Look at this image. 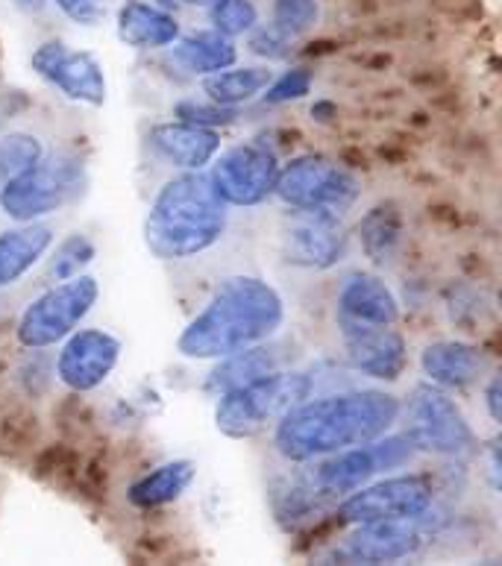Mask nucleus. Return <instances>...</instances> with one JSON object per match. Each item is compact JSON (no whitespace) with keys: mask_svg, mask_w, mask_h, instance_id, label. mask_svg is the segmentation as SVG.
Wrapping results in <instances>:
<instances>
[{"mask_svg":"<svg viewBox=\"0 0 502 566\" xmlns=\"http://www.w3.org/2000/svg\"><path fill=\"white\" fill-rule=\"evenodd\" d=\"M97 296L101 285L85 273L74 280L53 282V287L35 296L18 317V344L27 349L56 347L88 317Z\"/></svg>","mask_w":502,"mask_h":566,"instance_id":"0eeeda50","label":"nucleus"},{"mask_svg":"<svg viewBox=\"0 0 502 566\" xmlns=\"http://www.w3.org/2000/svg\"><path fill=\"white\" fill-rule=\"evenodd\" d=\"M406 434L415 449L441 458H464L473 452V429L452 402L450 394L432 381L418 385L406 402Z\"/></svg>","mask_w":502,"mask_h":566,"instance_id":"1a4fd4ad","label":"nucleus"},{"mask_svg":"<svg viewBox=\"0 0 502 566\" xmlns=\"http://www.w3.org/2000/svg\"><path fill=\"white\" fill-rule=\"evenodd\" d=\"M51 247L53 229L39 220L18 223L15 229L0 232V291L24 280Z\"/></svg>","mask_w":502,"mask_h":566,"instance_id":"412c9836","label":"nucleus"},{"mask_svg":"<svg viewBox=\"0 0 502 566\" xmlns=\"http://www.w3.org/2000/svg\"><path fill=\"white\" fill-rule=\"evenodd\" d=\"M429 507L432 488L423 475H394L347 493L338 505V516L349 525L376 520H420Z\"/></svg>","mask_w":502,"mask_h":566,"instance_id":"f8f14e48","label":"nucleus"},{"mask_svg":"<svg viewBox=\"0 0 502 566\" xmlns=\"http://www.w3.org/2000/svg\"><path fill=\"white\" fill-rule=\"evenodd\" d=\"M415 455V443L409 434H394V438H376L362 447H349L333 452V455L321 458V464L303 479L312 496L317 499V505H326L333 499H344L356 488L367 484L374 475L388 473V470H400L402 464H409Z\"/></svg>","mask_w":502,"mask_h":566,"instance_id":"423d86ee","label":"nucleus"},{"mask_svg":"<svg viewBox=\"0 0 502 566\" xmlns=\"http://www.w3.org/2000/svg\"><path fill=\"white\" fill-rule=\"evenodd\" d=\"M195 464L191 461H168V464L156 467L147 475H142L133 488H129L127 499L136 507H163L177 502L182 493L195 482Z\"/></svg>","mask_w":502,"mask_h":566,"instance_id":"b1692460","label":"nucleus"},{"mask_svg":"<svg viewBox=\"0 0 502 566\" xmlns=\"http://www.w3.org/2000/svg\"><path fill=\"white\" fill-rule=\"evenodd\" d=\"M94 244L88 241V235L83 232H71L60 241V247L53 250L51 262H48V280L51 282H65V280H74L80 273L94 262Z\"/></svg>","mask_w":502,"mask_h":566,"instance_id":"bb28decb","label":"nucleus"},{"mask_svg":"<svg viewBox=\"0 0 502 566\" xmlns=\"http://www.w3.org/2000/svg\"><path fill=\"white\" fill-rule=\"evenodd\" d=\"M282 255L294 268L330 271L347 255V227L344 214L291 209L282 223Z\"/></svg>","mask_w":502,"mask_h":566,"instance_id":"9b49d317","label":"nucleus"},{"mask_svg":"<svg viewBox=\"0 0 502 566\" xmlns=\"http://www.w3.org/2000/svg\"><path fill=\"white\" fill-rule=\"evenodd\" d=\"M206 12H209L212 30L230 35V39L250 33L259 24V9L253 0H215Z\"/></svg>","mask_w":502,"mask_h":566,"instance_id":"c85d7f7f","label":"nucleus"},{"mask_svg":"<svg viewBox=\"0 0 502 566\" xmlns=\"http://www.w3.org/2000/svg\"><path fill=\"white\" fill-rule=\"evenodd\" d=\"M273 80V71L264 69V65H248V69H223L215 71V74L203 76V92L209 94V101L218 103V106H241V103H250L253 97L268 88V83Z\"/></svg>","mask_w":502,"mask_h":566,"instance_id":"393cba45","label":"nucleus"},{"mask_svg":"<svg viewBox=\"0 0 502 566\" xmlns=\"http://www.w3.org/2000/svg\"><path fill=\"white\" fill-rule=\"evenodd\" d=\"M177 118L179 120H188V124H197V127H223V124H232V120L239 118V112L230 109V106H203V103H195V101H186L177 106Z\"/></svg>","mask_w":502,"mask_h":566,"instance_id":"473e14b6","label":"nucleus"},{"mask_svg":"<svg viewBox=\"0 0 502 566\" xmlns=\"http://www.w3.org/2000/svg\"><path fill=\"white\" fill-rule=\"evenodd\" d=\"M271 15V24L280 27L291 39H297L321 21V3L317 0H273Z\"/></svg>","mask_w":502,"mask_h":566,"instance_id":"c756f323","label":"nucleus"},{"mask_svg":"<svg viewBox=\"0 0 502 566\" xmlns=\"http://www.w3.org/2000/svg\"><path fill=\"white\" fill-rule=\"evenodd\" d=\"M341 335H344V353L353 370L379 381H397L406 373L409 347L400 332H394L391 326L341 317Z\"/></svg>","mask_w":502,"mask_h":566,"instance_id":"2eb2a0df","label":"nucleus"},{"mask_svg":"<svg viewBox=\"0 0 502 566\" xmlns=\"http://www.w3.org/2000/svg\"><path fill=\"white\" fill-rule=\"evenodd\" d=\"M282 355L276 347H264V344H253V347H244L239 353H230L218 358L215 370L209 373L206 379V390L212 394H223V390L236 388V385H244L250 379H259L264 373L280 370Z\"/></svg>","mask_w":502,"mask_h":566,"instance_id":"5701e85b","label":"nucleus"},{"mask_svg":"<svg viewBox=\"0 0 502 566\" xmlns=\"http://www.w3.org/2000/svg\"><path fill=\"white\" fill-rule=\"evenodd\" d=\"M420 370L438 388H468L485 376L488 358L461 340H435L420 355Z\"/></svg>","mask_w":502,"mask_h":566,"instance_id":"6ab92c4d","label":"nucleus"},{"mask_svg":"<svg viewBox=\"0 0 502 566\" xmlns=\"http://www.w3.org/2000/svg\"><path fill=\"white\" fill-rule=\"evenodd\" d=\"M30 65L44 83L60 88L69 101L85 103V106H103L106 103V74L101 60L88 51H74L65 42L39 44L30 56Z\"/></svg>","mask_w":502,"mask_h":566,"instance_id":"ddd939ff","label":"nucleus"},{"mask_svg":"<svg viewBox=\"0 0 502 566\" xmlns=\"http://www.w3.org/2000/svg\"><path fill=\"white\" fill-rule=\"evenodd\" d=\"M88 188V170L77 156H42L0 188V212L15 223L42 220L77 203Z\"/></svg>","mask_w":502,"mask_h":566,"instance_id":"39448f33","label":"nucleus"},{"mask_svg":"<svg viewBox=\"0 0 502 566\" xmlns=\"http://www.w3.org/2000/svg\"><path fill=\"white\" fill-rule=\"evenodd\" d=\"M291 39L289 33H282L276 24H262L250 30V51L262 60H285L291 53Z\"/></svg>","mask_w":502,"mask_h":566,"instance_id":"2f4dec72","label":"nucleus"},{"mask_svg":"<svg viewBox=\"0 0 502 566\" xmlns=\"http://www.w3.org/2000/svg\"><path fill=\"white\" fill-rule=\"evenodd\" d=\"M12 7L24 9V12H42L48 7V0H9Z\"/></svg>","mask_w":502,"mask_h":566,"instance_id":"e433bc0d","label":"nucleus"},{"mask_svg":"<svg viewBox=\"0 0 502 566\" xmlns=\"http://www.w3.org/2000/svg\"><path fill=\"white\" fill-rule=\"evenodd\" d=\"M44 147L42 142L30 133H9L0 136V188L7 186L9 179L30 168L35 159H42Z\"/></svg>","mask_w":502,"mask_h":566,"instance_id":"cd10ccee","label":"nucleus"},{"mask_svg":"<svg viewBox=\"0 0 502 566\" xmlns=\"http://www.w3.org/2000/svg\"><path fill=\"white\" fill-rule=\"evenodd\" d=\"M312 376L297 370H271L244 385L218 394L215 426L227 438H253L285 411L300 406L312 394Z\"/></svg>","mask_w":502,"mask_h":566,"instance_id":"20e7f679","label":"nucleus"},{"mask_svg":"<svg viewBox=\"0 0 502 566\" xmlns=\"http://www.w3.org/2000/svg\"><path fill=\"white\" fill-rule=\"evenodd\" d=\"M170 56L188 74L206 76L236 65L239 48L232 44L230 35L218 33V30H200V33L179 35L170 48Z\"/></svg>","mask_w":502,"mask_h":566,"instance_id":"4be33fe9","label":"nucleus"},{"mask_svg":"<svg viewBox=\"0 0 502 566\" xmlns=\"http://www.w3.org/2000/svg\"><path fill=\"white\" fill-rule=\"evenodd\" d=\"M418 520H376V523H358L338 558L349 564H394V560L411 558L420 549Z\"/></svg>","mask_w":502,"mask_h":566,"instance_id":"dca6fc26","label":"nucleus"},{"mask_svg":"<svg viewBox=\"0 0 502 566\" xmlns=\"http://www.w3.org/2000/svg\"><path fill=\"white\" fill-rule=\"evenodd\" d=\"M485 406H488V415L494 423H500V376H491L485 388Z\"/></svg>","mask_w":502,"mask_h":566,"instance_id":"f704fd0d","label":"nucleus"},{"mask_svg":"<svg viewBox=\"0 0 502 566\" xmlns=\"http://www.w3.org/2000/svg\"><path fill=\"white\" fill-rule=\"evenodd\" d=\"M400 415V399L385 390H344L333 397L303 399L276 420L273 447L285 461L306 464L383 438Z\"/></svg>","mask_w":502,"mask_h":566,"instance_id":"f257e3e1","label":"nucleus"},{"mask_svg":"<svg viewBox=\"0 0 502 566\" xmlns=\"http://www.w3.org/2000/svg\"><path fill=\"white\" fill-rule=\"evenodd\" d=\"M165 9H209L215 0H156Z\"/></svg>","mask_w":502,"mask_h":566,"instance_id":"c9c22d12","label":"nucleus"},{"mask_svg":"<svg viewBox=\"0 0 502 566\" xmlns=\"http://www.w3.org/2000/svg\"><path fill=\"white\" fill-rule=\"evenodd\" d=\"M285 323V303L271 282L230 276L215 287L203 312L179 332L177 349L191 361H218L253 344L271 340Z\"/></svg>","mask_w":502,"mask_h":566,"instance_id":"f03ea898","label":"nucleus"},{"mask_svg":"<svg viewBox=\"0 0 502 566\" xmlns=\"http://www.w3.org/2000/svg\"><path fill=\"white\" fill-rule=\"evenodd\" d=\"M312 83H315V76L308 69H291L285 71L282 76L271 80L268 88L262 92L264 103H271V106H282V103L300 101V97H306L312 92Z\"/></svg>","mask_w":502,"mask_h":566,"instance_id":"7c9ffc66","label":"nucleus"},{"mask_svg":"<svg viewBox=\"0 0 502 566\" xmlns=\"http://www.w3.org/2000/svg\"><path fill=\"white\" fill-rule=\"evenodd\" d=\"M62 15L80 27H97L109 12V0H53Z\"/></svg>","mask_w":502,"mask_h":566,"instance_id":"72a5a7b5","label":"nucleus"},{"mask_svg":"<svg viewBox=\"0 0 502 566\" xmlns=\"http://www.w3.org/2000/svg\"><path fill=\"white\" fill-rule=\"evenodd\" d=\"M362 247H365V253L374 259L376 264L391 262L394 253H397V247H400V220L397 214L388 212V209H374V212L367 214L362 220Z\"/></svg>","mask_w":502,"mask_h":566,"instance_id":"a878e982","label":"nucleus"},{"mask_svg":"<svg viewBox=\"0 0 502 566\" xmlns=\"http://www.w3.org/2000/svg\"><path fill=\"white\" fill-rule=\"evenodd\" d=\"M121 361V340L106 329H74L62 340L56 376L65 388L85 394L101 388Z\"/></svg>","mask_w":502,"mask_h":566,"instance_id":"4468645a","label":"nucleus"},{"mask_svg":"<svg viewBox=\"0 0 502 566\" xmlns=\"http://www.w3.org/2000/svg\"><path fill=\"white\" fill-rule=\"evenodd\" d=\"M358 179L338 161L326 156H297L289 165H280L273 195L291 209H308V212H335L344 214L358 200Z\"/></svg>","mask_w":502,"mask_h":566,"instance_id":"6e6552de","label":"nucleus"},{"mask_svg":"<svg viewBox=\"0 0 502 566\" xmlns=\"http://www.w3.org/2000/svg\"><path fill=\"white\" fill-rule=\"evenodd\" d=\"M118 39L136 51H159L179 39L174 12L150 0H124L118 7Z\"/></svg>","mask_w":502,"mask_h":566,"instance_id":"aec40b11","label":"nucleus"},{"mask_svg":"<svg viewBox=\"0 0 502 566\" xmlns=\"http://www.w3.org/2000/svg\"><path fill=\"white\" fill-rule=\"evenodd\" d=\"M227 232V203L203 170H182L168 179L145 218L147 250L163 262L212 250Z\"/></svg>","mask_w":502,"mask_h":566,"instance_id":"7ed1b4c3","label":"nucleus"},{"mask_svg":"<svg viewBox=\"0 0 502 566\" xmlns=\"http://www.w3.org/2000/svg\"><path fill=\"white\" fill-rule=\"evenodd\" d=\"M150 150L179 170H203L221 153V136L188 120H165L147 133Z\"/></svg>","mask_w":502,"mask_h":566,"instance_id":"f3484780","label":"nucleus"},{"mask_svg":"<svg viewBox=\"0 0 502 566\" xmlns=\"http://www.w3.org/2000/svg\"><path fill=\"white\" fill-rule=\"evenodd\" d=\"M338 312L344 321L394 326L400 321V303L374 273H349L338 291Z\"/></svg>","mask_w":502,"mask_h":566,"instance_id":"a211bd4d","label":"nucleus"},{"mask_svg":"<svg viewBox=\"0 0 502 566\" xmlns=\"http://www.w3.org/2000/svg\"><path fill=\"white\" fill-rule=\"evenodd\" d=\"M209 165L212 170L206 177L227 206L250 209V206H259L273 197L280 159L271 147L259 142L236 144L221 156H215Z\"/></svg>","mask_w":502,"mask_h":566,"instance_id":"9d476101","label":"nucleus"}]
</instances>
